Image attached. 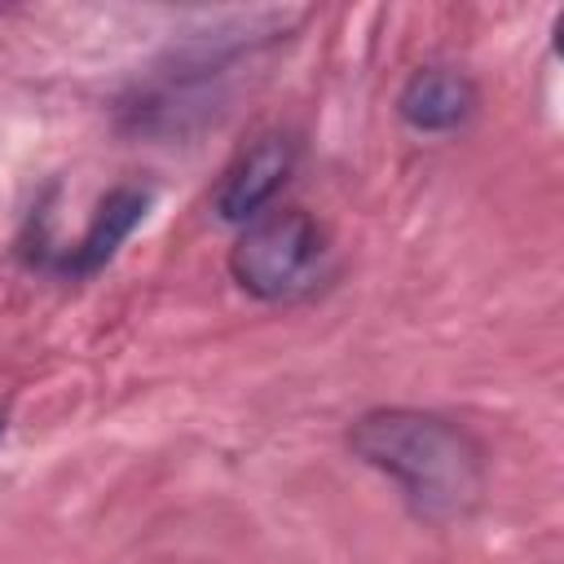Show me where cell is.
<instances>
[{
    "instance_id": "cell-6",
    "label": "cell",
    "mask_w": 564,
    "mask_h": 564,
    "mask_svg": "<svg viewBox=\"0 0 564 564\" xmlns=\"http://www.w3.org/2000/svg\"><path fill=\"white\" fill-rule=\"evenodd\" d=\"M0 441H4V414H0Z\"/></svg>"
},
{
    "instance_id": "cell-3",
    "label": "cell",
    "mask_w": 564,
    "mask_h": 564,
    "mask_svg": "<svg viewBox=\"0 0 564 564\" xmlns=\"http://www.w3.org/2000/svg\"><path fill=\"white\" fill-rule=\"evenodd\" d=\"M300 163V141L282 128H269L260 132L220 176L216 185V212L220 220H234V225H247L256 220L260 212L273 207V198L282 194V185L291 181Z\"/></svg>"
},
{
    "instance_id": "cell-5",
    "label": "cell",
    "mask_w": 564,
    "mask_h": 564,
    "mask_svg": "<svg viewBox=\"0 0 564 564\" xmlns=\"http://www.w3.org/2000/svg\"><path fill=\"white\" fill-rule=\"evenodd\" d=\"M397 115L414 132H454L476 115V84L454 66H419L397 93Z\"/></svg>"
},
{
    "instance_id": "cell-1",
    "label": "cell",
    "mask_w": 564,
    "mask_h": 564,
    "mask_svg": "<svg viewBox=\"0 0 564 564\" xmlns=\"http://www.w3.org/2000/svg\"><path fill=\"white\" fill-rule=\"evenodd\" d=\"M348 449L397 485L414 520L458 524L467 520L489 485L485 445L436 410L379 405L352 419Z\"/></svg>"
},
{
    "instance_id": "cell-4",
    "label": "cell",
    "mask_w": 564,
    "mask_h": 564,
    "mask_svg": "<svg viewBox=\"0 0 564 564\" xmlns=\"http://www.w3.org/2000/svg\"><path fill=\"white\" fill-rule=\"evenodd\" d=\"M145 212H150V189H141V185H115L97 203V212H93L88 229L79 234V242H70L66 251H57L48 264L57 273H66V278H93L97 269H106L115 260V251L145 220Z\"/></svg>"
},
{
    "instance_id": "cell-2",
    "label": "cell",
    "mask_w": 564,
    "mask_h": 564,
    "mask_svg": "<svg viewBox=\"0 0 564 564\" xmlns=\"http://www.w3.org/2000/svg\"><path fill=\"white\" fill-rule=\"evenodd\" d=\"M326 260V234L304 207H269L242 225L229 247L234 282L256 300H291L313 286Z\"/></svg>"
}]
</instances>
